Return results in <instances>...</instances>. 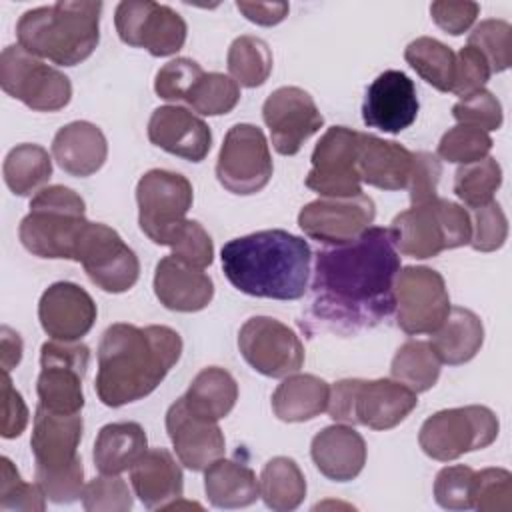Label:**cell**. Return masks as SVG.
Returning <instances> with one entry per match:
<instances>
[{
	"instance_id": "cell-1",
	"label": "cell",
	"mask_w": 512,
	"mask_h": 512,
	"mask_svg": "<svg viewBox=\"0 0 512 512\" xmlns=\"http://www.w3.org/2000/svg\"><path fill=\"white\" fill-rule=\"evenodd\" d=\"M400 254L390 228L370 226L356 240L314 256L312 314L340 328L374 326L394 312Z\"/></svg>"
},
{
	"instance_id": "cell-2",
	"label": "cell",
	"mask_w": 512,
	"mask_h": 512,
	"mask_svg": "<svg viewBox=\"0 0 512 512\" xmlns=\"http://www.w3.org/2000/svg\"><path fill=\"white\" fill-rule=\"evenodd\" d=\"M182 354V338L168 326L116 322L98 346L96 394L104 406L120 408L152 394Z\"/></svg>"
},
{
	"instance_id": "cell-3",
	"label": "cell",
	"mask_w": 512,
	"mask_h": 512,
	"mask_svg": "<svg viewBox=\"0 0 512 512\" xmlns=\"http://www.w3.org/2000/svg\"><path fill=\"white\" fill-rule=\"evenodd\" d=\"M222 270L228 282L254 298L298 300L312 272L308 242L286 230H260L222 246Z\"/></svg>"
},
{
	"instance_id": "cell-4",
	"label": "cell",
	"mask_w": 512,
	"mask_h": 512,
	"mask_svg": "<svg viewBox=\"0 0 512 512\" xmlns=\"http://www.w3.org/2000/svg\"><path fill=\"white\" fill-rule=\"evenodd\" d=\"M102 2H56L26 10L16 24L18 46L58 66L84 62L100 42Z\"/></svg>"
},
{
	"instance_id": "cell-5",
	"label": "cell",
	"mask_w": 512,
	"mask_h": 512,
	"mask_svg": "<svg viewBox=\"0 0 512 512\" xmlns=\"http://www.w3.org/2000/svg\"><path fill=\"white\" fill-rule=\"evenodd\" d=\"M82 430L80 414H56L40 404L34 412L30 438L34 476L54 504H72L82 498L84 468L78 456Z\"/></svg>"
},
{
	"instance_id": "cell-6",
	"label": "cell",
	"mask_w": 512,
	"mask_h": 512,
	"mask_svg": "<svg viewBox=\"0 0 512 512\" xmlns=\"http://www.w3.org/2000/svg\"><path fill=\"white\" fill-rule=\"evenodd\" d=\"M88 222L86 204L78 192L60 184L44 186L32 196L18 238L38 258L74 260L76 244Z\"/></svg>"
},
{
	"instance_id": "cell-7",
	"label": "cell",
	"mask_w": 512,
	"mask_h": 512,
	"mask_svg": "<svg viewBox=\"0 0 512 512\" xmlns=\"http://www.w3.org/2000/svg\"><path fill=\"white\" fill-rule=\"evenodd\" d=\"M418 406V394L394 378H346L330 388L328 414L334 422L390 430Z\"/></svg>"
},
{
	"instance_id": "cell-8",
	"label": "cell",
	"mask_w": 512,
	"mask_h": 512,
	"mask_svg": "<svg viewBox=\"0 0 512 512\" xmlns=\"http://www.w3.org/2000/svg\"><path fill=\"white\" fill-rule=\"evenodd\" d=\"M390 234L398 254L424 260L466 246L472 236V222L460 204L436 196L394 216Z\"/></svg>"
},
{
	"instance_id": "cell-9",
	"label": "cell",
	"mask_w": 512,
	"mask_h": 512,
	"mask_svg": "<svg viewBox=\"0 0 512 512\" xmlns=\"http://www.w3.org/2000/svg\"><path fill=\"white\" fill-rule=\"evenodd\" d=\"M498 430V416L486 406L446 408L424 420L418 444L432 460L450 462L468 452L488 448L498 438Z\"/></svg>"
},
{
	"instance_id": "cell-10",
	"label": "cell",
	"mask_w": 512,
	"mask_h": 512,
	"mask_svg": "<svg viewBox=\"0 0 512 512\" xmlns=\"http://www.w3.org/2000/svg\"><path fill=\"white\" fill-rule=\"evenodd\" d=\"M194 190L186 176L170 170H148L136 184L140 230L158 246H170L192 208Z\"/></svg>"
},
{
	"instance_id": "cell-11",
	"label": "cell",
	"mask_w": 512,
	"mask_h": 512,
	"mask_svg": "<svg viewBox=\"0 0 512 512\" xmlns=\"http://www.w3.org/2000/svg\"><path fill=\"white\" fill-rule=\"evenodd\" d=\"M0 86L36 112L62 110L72 98V84L64 72L16 44L0 54Z\"/></svg>"
},
{
	"instance_id": "cell-12",
	"label": "cell",
	"mask_w": 512,
	"mask_h": 512,
	"mask_svg": "<svg viewBox=\"0 0 512 512\" xmlns=\"http://www.w3.org/2000/svg\"><path fill=\"white\" fill-rule=\"evenodd\" d=\"M90 362V348L78 342L50 340L40 348L36 380L38 404L56 414H80L84 408L82 380Z\"/></svg>"
},
{
	"instance_id": "cell-13",
	"label": "cell",
	"mask_w": 512,
	"mask_h": 512,
	"mask_svg": "<svg viewBox=\"0 0 512 512\" xmlns=\"http://www.w3.org/2000/svg\"><path fill=\"white\" fill-rule=\"evenodd\" d=\"M396 324L408 336L432 334L450 312L442 274L428 266H404L394 282Z\"/></svg>"
},
{
	"instance_id": "cell-14",
	"label": "cell",
	"mask_w": 512,
	"mask_h": 512,
	"mask_svg": "<svg viewBox=\"0 0 512 512\" xmlns=\"http://www.w3.org/2000/svg\"><path fill=\"white\" fill-rule=\"evenodd\" d=\"M74 262H80L88 278L110 294L130 290L140 276V262L134 250L114 228L102 222L86 224L76 244Z\"/></svg>"
},
{
	"instance_id": "cell-15",
	"label": "cell",
	"mask_w": 512,
	"mask_h": 512,
	"mask_svg": "<svg viewBox=\"0 0 512 512\" xmlns=\"http://www.w3.org/2000/svg\"><path fill=\"white\" fill-rule=\"evenodd\" d=\"M272 156L264 132L254 124H234L220 146L216 178L220 186L238 196L266 188L272 178Z\"/></svg>"
},
{
	"instance_id": "cell-16",
	"label": "cell",
	"mask_w": 512,
	"mask_h": 512,
	"mask_svg": "<svg viewBox=\"0 0 512 512\" xmlns=\"http://www.w3.org/2000/svg\"><path fill=\"white\" fill-rule=\"evenodd\" d=\"M114 24L120 40L144 48L156 58L176 54L186 42L184 18L166 4L152 0H124L116 6Z\"/></svg>"
},
{
	"instance_id": "cell-17",
	"label": "cell",
	"mask_w": 512,
	"mask_h": 512,
	"mask_svg": "<svg viewBox=\"0 0 512 512\" xmlns=\"http://www.w3.org/2000/svg\"><path fill=\"white\" fill-rule=\"evenodd\" d=\"M360 132L346 126L328 128L312 150V168L306 188L326 198H350L362 194L358 174Z\"/></svg>"
},
{
	"instance_id": "cell-18",
	"label": "cell",
	"mask_w": 512,
	"mask_h": 512,
	"mask_svg": "<svg viewBox=\"0 0 512 512\" xmlns=\"http://www.w3.org/2000/svg\"><path fill=\"white\" fill-rule=\"evenodd\" d=\"M238 350L256 372L268 378H286L304 364V344L298 334L270 316H252L242 324Z\"/></svg>"
},
{
	"instance_id": "cell-19",
	"label": "cell",
	"mask_w": 512,
	"mask_h": 512,
	"mask_svg": "<svg viewBox=\"0 0 512 512\" xmlns=\"http://www.w3.org/2000/svg\"><path fill=\"white\" fill-rule=\"evenodd\" d=\"M376 218L374 200L366 194L350 198H326L308 202L298 214L302 232L328 246H340L356 240L372 226Z\"/></svg>"
},
{
	"instance_id": "cell-20",
	"label": "cell",
	"mask_w": 512,
	"mask_h": 512,
	"mask_svg": "<svg viewBox=\"0 0 512 512\" xmlns=\"http://www.w3.org/2000/svg\"><path fill=\"white\" fill-rule=\"evenodd\" d=\"M262 118L270 130L272 146L282 156H294L322 124L314 98L298 86L276 88L262 104Z\"/></svg>"
},
{
	"instance_id": "cell-21",
	"label": "cell",
	"mask_w": 512,
	"mask_h": 512,
	"mask_svg": "<svg viewBox=\"0 0 512 512\" xmlns=\"http://www.w3.org/2000/svg\"><path fill=\"white\" fill-rule=\"evenodd\" d=\"M418 108L414 82L400 70H384L366 90L362 120L368 128L400 134L414 124Z\"/></svg>"
},
{
	"instance_id": "cell-22",
	"label": "cell",
	"mask_w": 512,
	"mask_h": 512,
	"mask_svg": "<svg viewBox=\"0 0 512 512\" xmlns=\"http://www.w3.org/2000/svg\"><path fill=\"white\" fill-rule=\"evenodd\" d=\"M166 432L176 458L192 472L206 470L214 460L224 456L226 440L218 422L194 414L182 396L166 412Z\"/></svg>"
},
{
	"instance_id": "cell-23",
	"label": "cell",
	"mask_w": 512,
	"mask_h": 512,
	"mask_svg": "<svg viewBox=\"0 0 512 512\" xmlns=\"http://www.w3.org/2000/svg\"><path fill=\"white\" fill-rule=\"evenodd\" d=\"M98 316L92 296L74 282H54L38 302V320L52 340L78 342L86 336Z\"/></svg>"
},
{
	"instance_id": "cell-24",
	"label": "cell",
	"mask_w": 512,
	"mask_h": 512,
	"mask_svg": "<svg viewBox=\"0 0 512 512\" xmlns=\"http://www.w3.org/2000/svg\"><path fill=\"white\" fill-rule=\"evenodd\" d=\"M148 140L164 152L190 162H202L212 148L208 124L188 108L176 104H166L152 112Z\"/></svg>"
},
{
	"instance_id": "cell-25",
	"label": "cell",
	"mask_w": 512,
	"mask_h": 512,
	"mask_svg": "<svg viewBox=\"0 0 512 512\" xmlns=\"http://www.w3.org/2000/svg\"><path fill=\"white\" fill-rule=\"evenodd\" d=\"M154 294L168 310L198 312L212 302L214 282L202 268H194L170 254L156 264Z\"/></svg>"
},
{
	"instance_id": "cell-26",
	"label": "cell",
	"mask_w": 512,
	"mask_h": 512,
	"mask_svg": "<svg viewBox=\"0 0 512 512\" xmlns=\"http://www.w3.org/2000/svg\"><path fill=\"white\" fill-rule=\"evenodd\" d=\"M310 456L322 476L334 482H348L366 464V442L352 426L332 424L312 438Z\"/></svg>"
},
{
	"instance_id": "cell-27",
	"label": "cell",
	"mask_w": 512,
	"mask_h": 512,
	"mask_svg": "<svg viewBox=\"0 0 512 512\" xmlns=\"http://www.w3.org/2000/svg\"><path fill=\"white\" fill-rule=\"evenodd\" d=\"M130 484L148 510H164L184 494L182 468L166 448H148L130 468Z\"/></svg>"
},
{
	"instance_id": "cell-28",
	"label": "cell",
	"mask_w": 512,
	"mask_h": 512,
	"mask_svg": "<svg viewBox=\"0 0 512 512\" xmlns=\"http://www.w3.org/2000/svg\"><path fill=\"white\" fill-rule=\"evenodd\" d=\"M414 152L394 140L360 132L358 174L368 186L380 190H406L412 174Z\"/></svg>"
},
{
	"instance_id": "cell-29",
	"label": "cell",
	"mask_w": 512,
	"mask_h": 512,
	"mask_svg": "<svg viewBox=\"0 0 512 512\" xmlns=\"http://www.w3.org/2000/svg\"><path fill=\"white\" fill-rule=\"evenodd\" d=\"M52 156L66 174L86 178L104 166L108 142L96 124L76 120L56 132L52 140Z\"/></svg>"
},
{
	"instance_id": "cell-30",
	"label": "cell",
	"mask_w": 512,
	"mask_h": 512,
	"mask_svg": "<svg viewBox=\"0 0 512 512\" xmlns=\"http://www.w3.org/2000/svg\"><path fill=\"white\" fill-rule=\"evenodd\" d=\"M484 344V326L478 314L462 306H450L448 316L436 332L430 346L438 360L448 366L470 362Z\"/></svg>"
},
{
	"instance_id": "cell-31",
	"label": "cell",
	"mask_w": 512,
	"mask_h": 512,
	"mask_svg": "<svg viewBox=\"0 0 512 512\" xmlns=\"http://www.w3.org/2000/svg\"><path fill=\"white\" fill-rule=\"evenodd\" d=\"M330 384L314 374H290L272 394V410L282 422H306L328 408Z\"/></svg>"
},
{
	"instance_id": "cell-32",
	"label": "cell",
	"mask_w": 512,
	"mask_h": 512,
	"mask_svg": "<svg viewBox=\"0 0 512 512\" xmlns=\"http://www.w3.org/2000/svg\"><path fill=\"white\" fill-rule=\"evenodd\" d=\"M148 450V438L138 422H112L100 428L94 442V466L100 474L130 470Z\"/></svg>"
},
{
	"instance_id": "cell-33",
	"label": "cell",
	"mask_w": 512,
	"mask_h": 512,
	"mask_svg": "<svg viewBox=\"0 0 512 512\" xmlns=\"http://www.w3.org/2000/svg\"><path fill=\"white\" fill-rule=\"evenodd\" d=\"M204 492L216 508H246L258 500L260 484L250 466L218 458L204 470Z\"/></svg>"
},
{
	"instance_id": "cell-34",
	"label": "cell",
	"mask_w": 512,
	"mask_h": 512,
	"mask_svg": "<svg viewBox=\"0 0 512 512\" xmlns=\"http://www.w3.org/2000/svg\"><path fill=\"white\" fill-rule=\"evenodd\" d=\"M182 398L194 414L218 422L232 412L238 400V384L228 370L208 366L194 376Z\"/></svg>"
},
{
	"instance_id": "cell-35",
	"label": "cell",
	"mask_w": 512,
	"mask_h": 512,
	"mask_svg": "<svg viewBox=\"0 0 512 512\" xmlns=\"http://www.w3.org/2000/svg\"><path fill=\"white\" fill-rule=\"evenodd\" d=\"M260 496L270 510H296L306 496V478L300 466L288 456L268 460L260 474Z\"/></svg>"
},
{
	"instance_id": "cell-36",
	"label": "cell",
	"mask_w": 512,
	"mask_h": 512,
	"mask_svg": "<svg viewBox=\"0 0 512 512\" xmlns=\"http://www.w3.org/2000/svg\"><path fill=\"white\" fill-rule=\"evenodd\" d=\"M2 174L12 194L30 196L50 180L52 160L38 144H18L6 154Z\"/></svg>"
},
{
	"instance_id": "cell-37",
	"label": "cell",
	"mask_w": 512,
	"mask_h": 512,
	"mask_svg": "<svg viewBox=\"0 0 512 512\" xmlns=\"http://www.w3.org/2000/svg\"><path fill=\"white\" fill-rule=\"evenodd\" d=\"M442 362L426 340L404 342L390 364V374L394 380L402 382L416 394L428 392L440 378Z\"/></svg>"
},
{
	"instance_id": "cell-38",
	"label": "cell",
	"mask_w": 512,
	"mask_h": 512,
	"mask_svg": "<svg viewBox=\"0 0 512 512\" xmlns=\"http://www.w3.org/2000/svg\"><path fill=\"white\" fill-rule=\"evenodd\" d=\"M404 60L410 68L440 92H452L456 54L436 38L420 36L404 50Z\"/></svg>"
},
{
	"instance_id": "cell-39",
	"label": "cell",
	"mask_w": 512,
	"mask_h": 512,
	"mask_svg": "<svg viewBox=\"0 0 512 512\" xmlns=\"http://www.w3.org/2000/svg\"><path fill=\"white\" fill-rule=\"evenodd\" d=\"M228 72L238 86H262L272 72V52L258 36H238L228 48Z\"/></svg>"
},
{
	"instance_id": "cell-40",
	"label": "cell",
	"mask_w": 512,
	"mask_h": 512,
	"mask_svg": "<svg viewBox=\"0 0 512 512\" xmlns=\"http://www.w3.org/2000/svg\"><path fill=\"white\" fill-rule=\"evenodd\" d=\"M500 184L502 168L492 156L472 164H462L454 174V194L472 210L492 202Z\"/></svg>"
},
{
	"instance_id": "cell-41",
	"label": "cell",
	"mask_w": 512,
	"mask_h": 512,
	"mask_svg": "<svg viewBox=\"0 0 512 512\" xmlns=\"http://www.w3.org/2000/svg\"><path fill=\"white\" fill-rule=\"evenodd\" d=\"M240 102V86L220 72H204L186 96V104L202 116L228 114Z\"/></svg>"
},
{
	"instance_id": "cell-42",
	"label": "cell",
	"mask_w": 512,
	"mask_h": 512,
	"mask_svg": "<svg viewBox=\"0 0 512 512\" xmlns=\"http://www.w3.org/2000/svg\"><path fill=\"white\" fill-rule=\"evenodd\" d=\"M468 46L486 58L492 72H504L512 64V26L506 20H482L470 32Z\"/></svg>"
},
{
	"instance_id": "cell-43",
	"label": "cell",
	"mask_w": 512,
	"mask_h": 512,
	"mask_svg": "<svg viewBox=\"0 0 512 512\" xmlns=\"http://www.w3.org/2000/svg\"><path fill=\"white\" fill-rule=\"evenodd\" d=\"M490 150H492V138L488 132L474 126H466V124H456L454 128L444 132V136L440 138L436 156L446 162H454L462 166V164H472L486 158Z\"/></svg>"
},
{
	"instance_id": "cell-44",
	"label": "cell",
	"mask_w": 512,
	"mask_h": 512,
	"mask_svg": "<svg viewBox=\"0 0 512 512\" xmlns=\"http://www.w3.org/2000/svg\"><path fill=\"white\" fill-rule=\"evenodd\" d=\"M472 508L480 512L512 510V474L504 468H484L474 472Z\"/></svg>"
},
{
	"instance_id": "cell-45",
	"label": "cell",
	"mask_w": 512,
	"mask_h": 512,
	"mask_svg": "<svg viewBox=\"0 0 512 512\" xmlns=\"http://www.w3.org/2000/svg\"><path fill=\"white\" fill-rule=\"evenodd\" d=\"M2 480H0V510H24L42 512L46 508V494L38 484L24 482L14 464L2 456Z\"/></svg>"
},
{
	"instance_id": "cell-46",
	"label": "cell",
	"mask_w": 512,
	"mask_h": 512,
	"mask_svg": "<svg viewBox=\"0 0 512 512\" xmlns=\"http://www.w3.org/2000/svg\"><path fill=\"white\" fill-rule=\"evenodd\" d=\"M132 504V492L118 474H102L84 484L82 506L88 512H128Z\"/></svg>"
},
{
	"instance_id": "cell-47",
	"label": "cell",
	"mask_w": 512,
	"mask_h": 512,
	"mask_svg": "<svg viewBox=\"0 0 512 512\" xmlns=\"http://www.w3.org/2000/svg\"><path fill=\"white\" fill-rule=\"evenodd\" d=\"M452 116L458 124L474 126L484 132L498 130L502 126L504 114H502V104L500 100L486 88L460 98L452 106Z\"/></svg>"
},
{
	"instance_id": "cell-48",
	"label": "cell",
	"mask_w": 512,
	"mask_h": 512,
	"mask_svg": "<svg viewBox=\"0 0 512 512\" xmlns=\"http://www.w3.org/2000/svg\"><path fill=\"white\" fill-rule=\"evenodd\" d=\"M472 236L470 246L478 252H494L504 246L508 238V220L498 202H488L480 208H474L470 214Z\"/></svg>"
},
{
	"instance_id": "cell-49",
	"label": "cell",
	"mask_w": 512,
	"mask_h": 512,
	"mask_svg": "<svg viewBox=\"0 0 512 512\" xmlns=\"http://www.w3.org/2000/svg\"><path fill=\"white\" fill-rule=\"evenodd\" d=\"M474 472L464 464L442 468L434 480V500L438 506L446 510H470Z\"/></svg>"
},
{
	"instance_id": "cell-50",
	"label": "cell",
	"mask_w": 512,
	"mask_h": 512,
	"mask_svg": "<svg viewBox=\"0 0 512 512\" xmlns=\"http://www.w3.org/2000/svg\"><path fill=\"white\" fill-rule=\"evenodd\" d=\"M204 74L202 66L192 58H174L166 62L154 80V90L162 100L168 102H186L188 92L196 80Z\"/></svg>"
},
{
	"instance_id": "cell-51",
	"label": "cell",
	"mask_w": 512,
	"mask_h": 512,
	"mask_svg": "<svg viewBox=\"0 0 512 512\" xmlns=\"http://www.w3.org/2000/svg\"><path fill=\"white\" fill-rule=\"evenodd\" d=\"M172 250V256L194 266V268H206L214 260V244L210 234L202 228L196 220H186L174 240L168 246Z\"/></svg>"
},
{
	"instance_id": "cell-52",
	"label": "cell",
	"mask_w": 512,
	"mask_h": 512,
	"mask_svg": "<svg viewBox=\"0 0 512 512\" xmlns=\"http://www.w3.org/2000/svg\"><path fill=\"white\" fill-rule=\"evenodd\" d=\"M492 70L486 62V58L472 46H462L456 54V68H454V84L452 94L458 98L470 96L486 86L490 80Z\"/></svg>"
},
{
	"instance_id": "cell-53",
	"label": "cell",
	"mask_w": 512,
	"mask_h": 512,
	"mask_svg": "<svg viewBox=\"0 0 512 512\" xmlns=\"http://www.w3.org/2000/svg\"><path fill=\"white\" fill-rule=\"evenodd\" d=\"M442 176V162L432 152H414L412 174L408 180V196L412 206L426 204L438 196V182Z\"/></svg>"
},
{
	"instance_id": "cell-54",
	"label": "cell",
	"mask_w": 512,
	"mask_h": 512,
	"mask_svg": "<svg viewBox=\"0 0 512 512\" xmlns=\"http://www.w3.org/2000/svg\"><path fill=\"white\" fill-rule=\"evenodd\" d=\"M480 14L478 2H446L438 0L430 4V16L438 28L452 36H460L476 22Z\"/></svg>"
},
{
	"instance_id": "cell-55",
	"label": "cell",
	"mask_w": 512,
	"mask_h": 512,
	"mask_svg": "<svg viewBox=\"0 0 512 512\" xmlns=\"http://www.w3.org/2000/svg\"><path fill=\"white\" fill-rule=\"evenodd\" d=\"M28 424V408L22 394L12 386L10 374L2 372V438H18Z\"/></svg>"
},
{
	"instance_id": "cell-56",
	"label": "cell",
	"mask_w": 512,
	"mask_h": 512,
	"mask_svg": "<svg viewBox=\"0 0 512 512\" xmlns=\"http://www.w3.org/2000/svg\"><path fill=\"white\" fill-rule=\"evenodd\" d=\"M236 8L246 16V20H250L258 26H276L290 12L288 2H246V0H238Z\"/></svg>"
},
{
	"instance_id": "cell-57",
	"label": "cell",
	"mask_w": 512,
	"mask_h": 512,
	"mask_svg": "<svg viewBox=\"0 0 512 512\" xmlns=\"http://www.w3.org/2000/svg\"><path fill=\"white\" fill-rule=\"evenodd\" d=\"M2 372H10L22 358L20 334L8 326H2Z\"/></svg>"
}]
</instances>
